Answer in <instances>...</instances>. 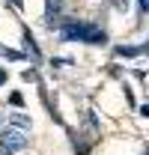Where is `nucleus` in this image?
<instances>
[{"label":"nucleus","instance_id":"20e7f679","mask_svg":"<svg viewBox=\"0 0 149 155\" xmlns=\"http://www.w3.org/2000/svg\"><path fill=\"white\" fill-rule=\"evenodd\" d=\"M57 12H60V3L57 0H48V18H54Z\"/></svg>","mask_w":149,"mask_h":155},{"label":"nucleus","instance_id":"39448f33","mask_svg":"<svg viewBox=\"0 0 149 155\" xmlns=\"http://www.w3.org/2000/svg\"><path fill=\"white\" fill-rule=\"evenodd\" d=\"M0 155H12V149H9V146H3V143H0Z\"/></svg>","mask_w":149,"mask_h":155},{"label":"nucleus","instance_id":"6e6552de","mask_svg":"<svg viewBox=\"0 0 149 155\" xmlns=\"http://www.w3.org/2000/svg\"><path fill=\"white\" fill-rule=\"evenodd\" d=\"M12 3H15V6H21V0H12Z\"/></svg>","mask_w":149,"mask_h":155},{"label":"nucleus","instance_id":"f03ea898","mask_svg":"<svg viewBox=\"0 0 149 155\" xmlns=\"http://www.w3.org/2000/svg\"><path fill=\"white\" fill-rule=\"evenodd\" d=\"M3 146H9V149H21V146H27V137L15 131V128H9V131H3Z\"/></svg>","mask_w":149,"mask_h":155},{"label":"nucleus","instance_id":"0eeeda50","mask_svg":"<svg viewBox=\"0 0 149 155\" xmlns=\"http://www.w3.org/2000/svg\"><path fill=\"white\" fill-rule=\"evenodd\" d=\"M3 81H6V72H3V69H0V84H3Z\"/></svg>","mask_w":149,"mask_h":155},{"label":"nucleus","instance_id":"f257e3e1","mask_svg":"<svg viewBox=\"0 0 149 155\" xmlns=\"http://www.w3.org/2000/svg\"><path fill=\"white\" fill-rule=\"evenodd\" d=\"M60 36L66 39V42H90V45H98V42H104V30H98V27H93V24H78V21H72V24H66L63 27V33Z\"/></svg>","mask_w":149,"mask_h":155},{"label":"nucleus","instance_id":"7ed1b4c3","mask_svg":"<svg viewBox=\"0 0 149 155\" xmlns=\"http://www.w3.org/2000/svg\"><path fill=\"white\" fill-rule=\"evenodd\" d=\"M140 51H143V48H125V45H122V48H119L116 54H119V57H137Z\"/></svg>","mask_w":149,"mask_h":155},{"label":"nucleus","instance_id":"423d86ee","mask_svg":"<svg viewBox=\"0 0 149 155\" xmlns=\"http://www.w3.org/2000/svg\"><path fill=\"white\" fill-rule=\"evenodd\" d=\"M149 9V0H140V12H146Z\"/></svg>","mask_w":149,"mask_h":155}]
</instances>
